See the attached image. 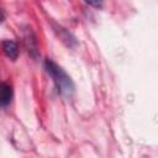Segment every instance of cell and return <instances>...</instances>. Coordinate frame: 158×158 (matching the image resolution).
Masks as SVG:
<instances>
[{"mask_svg":"<svg viewBox=\"0 0 158 158\" xmlns=\"http://www.w3.org/2000/svg\"><path fill=\"white\" fill-rule=\"evenodd\" d=\"M44 69L56 84L58 93L64 96H72V94L74 93V83L70 77L64 72V69L49 58L44 60Z\"/></svg>","mask_w":158,"mask_h":158,"instance_id":"cell-1","label":"cell"},{"mask_svg":"<svg viewBox=\"0 0 158 158\" xmlns=\"http://www.w3.org/2000/svg\"><path fill=\"white\" fill-rule=\"evenodd\" d=\"M23 38H25V44H26V48H27L28 54L33 59H37L38 58V46H37L36 36H35V33L32 32L31 28H26L25 30Z\"/></svg>","mask_w":158,"mask_h":158,"instance_id":"cell-2","label":"cell"},{"mask_svg":"<svg viewBox=\"0 0 158 158\" xmlns=\"http://www.w3.org/2000/svg\"><path fill=\"white\" fill-rule=\"evenodd\" d=\"M53 28H54V31H56V33L58 35V37L60 38V41L67 46V47H75L77 44H78V42H77V38L67 30V28H64V27H62V26H58V25H53Z\"/></svg>","mask_w":158,"mask_h":158,"instance_id":"cell-3","label":"cell"},{"mask_svg":"<svg viewBox=\"0 0 158 158\" xmlns=\"http://www.w3.org/2000/svg\"><path fill=\"white\" fill-rule=\"evenodd\" d=\"M1 47H2V51L5 53V56L7 58H10L11 60H16L17 57H19V47H17V43L11 41V40H5L1 42Z\"/></svg>","mask_w":158,"mask_h":158,"instance_id":"cell-4","label":"cell"},{"mask_svg":"<svg viewBox=\"0 0 158 158\" xmlns=\"http://www.w3.org/2000/svg\"><path fill=\"white\" fill-rule=\"evenodd\" d=\"M12 88L7 83H0V106L5 107L11 102Z\"/></svg>","mask_w":158,"mask_h":158,"instance_id":"cell-5","label":"cell"},{"mask_svg":"<svg viewBox=\"0 0 158 158\" xmlns=\"http://www.w3.org/2000/svg\"><path fill=\"white\" fill-rule=\"evenodd\" d=\"M88 5L93 6V7H96V9H100L102 6V0H84Z\"/></svg>","mask_w":158,"mask_h":158,"instance_id":"cell-6","label":"cell"},{"mask_svg":"<svg viewBox=\"0 0 158 158\" xmlns=\"http://www.w3.org/2000/svg\"><path fill=\"white\" fill-rule=\"evenodd\" d=\"M4 20H5V14H4V12H2V10L0 9V23H1Z\"/></svg>","mask_w":158,"mask_h":158,"instance_id":"cell-7","label":"cell"}]
</instances>
